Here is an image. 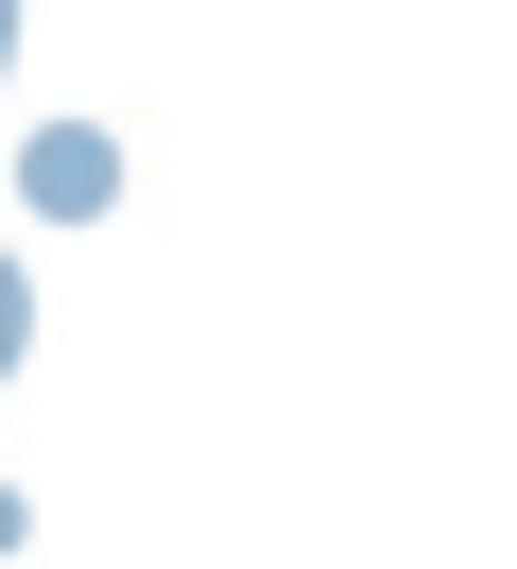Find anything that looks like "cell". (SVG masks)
I'll return each instance as SVG.
<instances>
[{"mask_svg": "<svg viewBox=\"0 0 517 569\" xmlns=\"http://www.w3.org/2000/svg\"><path fill=\"white\" fill-rule=\"evenodd\" d=\"M0 52H18V0H0Z\"/></svg>", "mask_w": 517, "mask_h": 569, "instance_id": "cell-3", "label": "cell"}, {"mask_svg": "<svg viewBox=\"0 0 517 569\" xmlns=\"http://www.w3.org/2000/svg\"><path fill=\"white\" fill-rule=\"evenodd\" d=\"M103 173H121V156H103L87 121H69V139H34V190H52V208H103Z\"/></svg>", "mask_w": 517, "mask_h": 569, "instance_id": "cell-1", "label": "cell"}, {"mask_svg": "<svg viewBox=\"0 0 517 569\" xmlns=\"http://www.w3.org/2000/svg\"><path fill=\"white\" fill-rule=\"evenodd\" d=\"M18 328H34V311H18V259H0V362H18Z\"/></svg>", "mask_w": 517, "mask_h": 569, "instance_id": "cell-2", "label": "cell"}]
</instances>
